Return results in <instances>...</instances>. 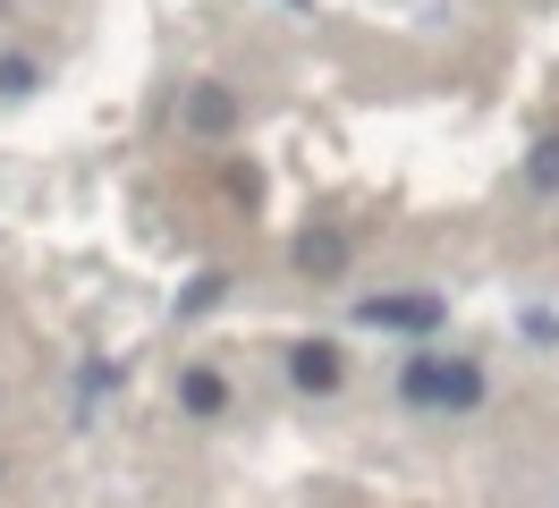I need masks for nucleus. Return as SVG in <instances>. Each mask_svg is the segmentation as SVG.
Instances as JSON below:
<instances>
[{
  "label": "nucleus",
  "instance_id": "obj_1",
  "mask_svg": "<svg viewBox=\"0 0 559 508\" xmlns=\"http://www.w3.org/2000/svg\"><path fill=\"white\" fill-rule=\"evenodd\" d=\"M399 399L407 406H484V365L475 356H407Z\"/></svg>",
  "mask_w": 559,
  "mask_h": 508
},
{
  "label": "nucleus",
  "instance_id": "obj_2",
  "mask_svg": "<svg viewBox=\"0 0 559 508\" xmlns=\"http://www.w3.org/2000/svg\"><path fill=\"white\" fill-rule=\"evenodd\" d=\"M238 110H246L238 85H212V76H204V85L178 94V128H187V135H229V128H238Z\"/></svg>",
  "mask_w": 559,
  "mask_h": 508
},
{
  "label": "nucleus",
  "instance_id": "obj_3",
  "mask_svg": "<svg viewBox=\"0 0 559 508\" xmlns=\"http://www.w3.org/2000/svg\"><path fill=\"white\" fill-rule=\"evenodd\" d=\"M288 381H297L306 399H331V390L348 381V356H340V339H297V347H288Z\"/></svg>",
  "mask_w": 559,
  "mask_h": 508
},
{
  "label": "nucleus",
  "instance_id": "obj_4",
  "mask_svg": "<svg viewBox=\"0 0 559 508\" xmlns=\"http://www.w3.org/2000/svg\"><path fill=\"white\" fill-rule=\"evenodd\" d=\"M441 314L450 305L432 297V288L424 297H365L356 305V322H373V331H441Z\"/></svg>",
  "mask_w": 559,
  "mask_h": 508
},
{
  "label": "nucleus",
  "instance_id": "obj_5",
  "mask_svg": "<svg viewBox=\"0 0 559 508\" xmlns=\"http://www.w3.org/2000/svg\"><path fill=\"white\" fill-rule=\"evenodd\" d=\"M178 406H187L195 424H221V415H229V381L212 365H178Z\"/></svg>",
  "mask_w": 559,
  "mask_h": 508
},
{
  "label": "nucleus",
  "instance_id": "obj_6",
  "mask_svg": "<svg viewBox=\"0 0 559 508\" xmlns=\"http://www.w3.org/2000/svg\"><path fill=\"white\" fill-rule=\"evenodd\" d=\"M297 271H306V280H340V271H348V237L340 229H306L297 237Z\"/></svg>",
  "mask_w": 559,
  "mask_h": 508
},
{
  "label": "nucleus",
  "instance_id": "obj_7",
  "mask_svg": "<svg viewBox=\"0 0 559 508\" xmlns=\"http://www.w3.org/2000/svg\"><path fill=\"white\" fill-rule=\"evenodd\" d=\"M35 85H43V68L26 60V51H0V94H9V102H26Z\"/></svg>",
  "mask_w": 559,
  "mask_h": 508
},
{
  "label": "nucleus",
  "instance_id": "obj_8",
  "mask_svg": "<svg viewBox=\"0 0 559 508\" xmlns=\"http://www.w3.org/2000/svg\"><path fill=\"white\" fill-rule=\"evenodd\" d=\"M221 288H229V280H221V271H204V280L178 297V314H212V305H221Z\"/></svg>",
  "mask_w": 559,
  "mask_h": 508
},
{
  "label": "nucleus",
  "instance_id": "obj_9",
  "mask_svg": "<svg viewBox=\"0 0 559 508\" xmlns=\"http://www.w3.org/2000/svg\"><path fill=\"white\" fill-rule=\"evenodd\" d=\"M221 187H229L238 203H254V196H263V178H254V162H229V169H221Z\"/></svg>",
  "mask_w": 559,
  "mask_h": 508
},
{
  "label": "nucleus",
  "instance_id": "obj_10",
  "mask_svg": "<svg viewBox=\"0 0 559 508\" xmlns=\"http://www.w3.org/2000/svg\"><path fill=\"white\" fill-rule=\"evenodd\" d=\"M534 187H551V196H559V135L534 144Z\"/></svg>",
  "mask_w": 559,
  "mask_h": 508
},
{
  "label": "nucleus",
  "instance_id": "obj_11",
  "mask_svg": "<svg viewBox=\"0 0 559 508\" xmlns=\"http://www.w3.org/2000/svg\"><path fill=\"white\" fill-rule=\"evenodd\" d=\"M0 474H9V466H0Z\"/></svg>",
  "mask_w": 559,
  "mask_h": 508
}]
</instances>
